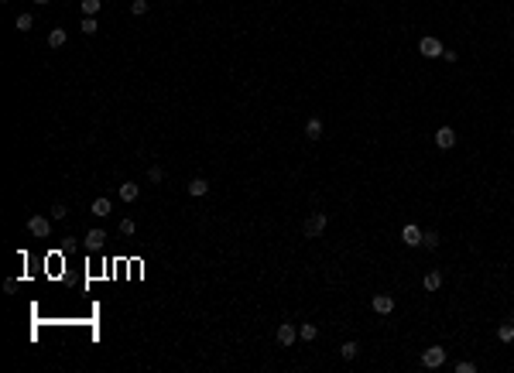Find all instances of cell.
Wrapping results in <instances>:
<instances>
[{"label": "cell", "mask_w": 514, "mask_h": 373, "mask_svg": "<svg viewBox=\"0 0 514 373\" xmlns=\"http://www.w3.org/2000/svg\"><path fill=\"white\" fill-rule=\"evenodd\" d=\"M326 226H329V219H326L322 213H312V216L305 219V226H302V229H305V237H322V233H326Z\"/></svg>", "instance_id": "obj_1"}, {"label": "cell", "mask_w": 514, "mask_h": 373, "mask_svg": "<svg viewBox=\"0 0 514 373\" xmlns=\"http://www.w3.org/2000/svg\"><path fill=\"white\" fill-rule=\"evenodd\" d=\"M445 363V349L442 346H429V349L422 353V366H429V370H439Z\"/></svg>", "instance_id": "obj_2"}, {"label": "cell", "mask_w": 514, "mask_h": 373, "mask_svg": "<svg viewBox=\"0 0 514 373\" xmlns=\"http://www.w3.org/2000/svg\"><path fill=\"white\" fill-rule=\"evenodd\" d=\"M418 52H422L425 58H442L445 48H442V41H439V38H432V34H429V38H422V41H418Z\"/></svg>", "instance_id": "obj_3"}, {"label": "cell", "mask_w": 514, "mask_h": 373, "mask_svg": "<svg viewBox=\"0 0 514 373\" xmlns=\"http://www.w3.org/2000/svg\"><path fill=\"white\" fill-rule=\"evenodd\" d=\"M28 229H31V237L45 240L48 233H52V219H45V216H31V219H28Z\"/></svg>", "instance_id": "obj_4"}, {"label": "cell", "mask_w": 514, "mask_h": 373, "mask_svg": "<svg viewBox=\"0 0 514 373\" xmlns=\"http://www.w3.org/2000/svg\"><path fill=\"white\" fill-rule=\"evenodd\" d=\"M435 144L442 147V151L456 147V130H453V127H439V130H435Z\"/></svg>", "instance_id": "obj_5"}, {"label": "cell", "mask_w": 514, "mask_h": 373, "mask_svg": "<svg viewBox=\"0 0 514 373\" xmlns=\"http://www.w3.org/2000/svg\"><path fill=\"white\" fill-rule=\"evenodd\" d=\"M295 339H298V329L292 325V322H281V325H278V342H281V346H295Z\"/></svg>", "instance_id": "obj_6"}, {"label": "cell", "mask_w": 514, "mask_h": 373, "mask_svg": "<svg viewBox=\"0 0 514 373\" xmlns=\"http://www.w3.org/2000/svg\"><path fill=\"white\" fill-rule=\"evenodd\" d=\"M370 305H374L377 315H391V312H394V298H391V294H374Z\"/></svg>", "instance_id": "obj_7"}, {"label": "cell", "mask_w": 514, "mask_h": 373, "mask_svg": "<svg viewBox=\"0 0 514 373\" xmlns=\"http://www.w3.org/2000/svg\"><path fill=\"white\" fill-rule=\"evenodd\" d=\"M401 240H405L408 247H422V229L415 226V223H408V226L401 229Z\"/></svg>", "instance_id": "obj_8"}, {"label": "cell", "mask_w": 514, "mask_h": 373, "mask_svg": "<svg viewBox=\"0 0 514 373\" xmlns=\"http://www.w3.org/2000/svg\"><path fill=\"white\" fill-rule=\"evenodd\" d=\"M185 192L192 195V199H203V195H209V181H206V178H192Z\"/></svg>", "instance_id": "obj_9"}, {"label": "cell", "mask_w": 514, "mask_h": 373, "mask_svg": "<svg viewBox=\"0 0 514 373\" xmlns=\"http://www.w3.org/2000/svg\"><path fill=\"white\" fill-rule=\"evenodd\" d=\"M117 195H120L124 202H137V195H141V189H137L134 181H124V185L117 189Z\"/></svg>", "instance_id": "obj_10"}, {"label": "cell", "mask_w": 514, "mask_h": 373, "mask_svg": "<svg viewBox=\"0 0 514 373\" xmlns=\"http://www.w3.org/2000/svg\"><path fill=\"white\" fill-rule=\"evenodd\" d=\"M422 288L425 291H439V288H442V271H429L422 277Z\"/></svg>", "instance_id": "obj_11"}, {"label": "cell", "mask_w": 514, "mask_h": 373, "mask_svg": "<svg viewBox=\"0 0 514 373\" xmlns=\"http://www.w3.org/2000/svg\"><path fill=\"white\" fill-rule=\"evenodd\" d=\"M103 243H106V229H100V226H96V229H90V233H86V247L100 250Z\"/></svg>", "instance_id": "obj_12"}, {"label": "cell", "mask_w": 514, "mask_h": 373, "mask_svg": "<svg viewBox=\"0 0 514 373\" xmlns=\"http://www.w3.org/2000/svg\"><path fill=\"white\" fill-rule=\"evenodd\" d=\"M65 41H69L65 28H52V31H48V48H62Z\"/></svg>", "instance_id": "obj_13"}, {"label": "cell", "mask_w": 514, "mask_h": 373, "mask_svg": "<svg viewBox=\"0 0 514 373\" xmlns=\"http://www.w3.org/2000/svg\"><path fill=\"white\" fill-rule=\"evenodd\" d=\"M305 137H308V141H319V137H322V120H319V116H312V120L305 124Z\"/></svg>", "instance_id": "obj_14"}, {"label": "cell", "mask_w": 514, "mask_h": 373, "mask_svg": "<svg viewBox=\"0 0 514 373\" xmlns=\"http://www.w3.org/2000/svg\"><path fill=\"white\" fill-rule=\"evenodd\" d=\"M110 213H114V202H110V199H96V202H93V216L103 219V216H110Z\"/></svg>", "instance_id": "obj_15"}, {"label": "cell", "mask_w": 514, "mask_h": 373, "mask_svg": "<svg viewBox=\"0 0 514 373\" xmlns=\"http://www.w3.org/2000/svg\"><path fill=\"white\" fill-rule=\"evenodd\" d=\"M14 28H17V31H31L34 17H31V14H17V17H14Z\"/></svg>", "instance_id": "obj_16"}, {"label": "cell", "mask_w": 514, "mask_h": 373, "mask_svg": "<svg viewBox=\"0 0 514 373\" xmlns=\"http://www.w3.org/2000/svg\"><path fill=\"white\" fill-rule=\"evenodd\" d=\"M497 339H501V342H514V322H504V325L497 329Z\"/></svg>", "instance_id": "obj_17"}, {"label": "cell", "mask_w": 514, "mask_h": 373, "mask_svg": "<svg viewBox=\"0 0 514 373\" xmlns=\"http://www.w3.org/2000/svg\"><path fill=\"white\" fill-rule=\"evenodd\" d=\"M100 7H103V0H82V14H86V17H96Z\"/></svg>", "instance_id": "obj_18"}, {"label": "cell", "mask_w": 514, "mask_h": 373, "mask_svg": "<svg viewBox=\"0 0 514 373\" xmlns=\"http://www.w3.org/2000/svg\"><path fill=\"white\" fill-rule=\"evenodd\" d=\"M316 336H319V329H316V325H308V322H305V325H298V339L312 342V339H316Z\"/></svg>", "instance_id": "obj_19"}, {"label": "cell", "mask_w": 514, "mask_h": 373, "mask_svg": "<svg viewBox=\"0 0 514 373\" xmlns=\"http://www.w3.org/2000/svg\"><path fill=\"white\" fill-rule=\"evenodd\" d=\"M356 353H360V346H356V342H343V346H340V356H343V360H353Z\"/></svg>", "instance_id": "obj_20"}, {"label": "cell", "mask_w": 514, "mask_h": 373, "mask_svg": "<svg viewBox=\"0 0 514 373\" xmlns=\"http://www.w3.org/2000/svg\"><path fill=\"white\" fill-rule=\"evenodd\" d=\"M79 31H82V34H96V31H100V24H96V17H82Z\"/></svg>", "instance_id": "obj_21"}, {"label": "cell", "mask_w": 514, "mask_h": 373, "mask_svg": "<svg viewBox=\"0 0 514 373\" xmlns=\"http://www.w3.org/2000/svg\"><path fill=\"white\" fill-rule=\"evenodd\" d=\"M422 247H429V250L439 247V233H435V229H432V233H422Z\"/></svg>", "instance_id": "obj_22"}, {"label": "cell", "mask_w": 514, "mask_h": 373, "mask_svg": "<svg viewBox=\"0 0 514 373\" xmlns=\"http://www.w3.org/2000/svg\"><path fill=\"white\" fill-rule=\"evenodd\" d=\"M130 14H134V17H144V14H148V0H134V4H130Z\"/></svg>", "instance_id": "obj_23"}, {"label": "cell", "mask_w": 514, "mask_h": 373, "mask_svg": "<svg viewBox=\"0 0 514 373\" xmlns=\"http://www.w3.org/2000/svg\"><path fill=\"white\" fill-rule=\"evenodd\" d=\"M65 216H69V205H65V202H55V205H52V219H65Z\"/></svg>", "instance_id": "obj_24"}, {"label": "cell", "mask_w": 514, "mask_h": 373, "mask_svg": "<svg viewBox=\"0 0 514 373\" xmlns=\"http://www.w3.org/2000/svg\"><path fill=\"white\" fill-rule=\"evenodd\" d=\"M456 373H477V363H473V360H459L456 363Z\"/></svg>", "instance_id": "obj_25"}, {"label": "cell", "mask_w": 514, "mask_h": 373, "mask_svg": "<svg viewBox=\"0 0 514 373\" xmlns=\"http://www.w3.org/2000/svg\"><path fill=\"white\" fill-rule=\"evenodd\" d=\"M134 229H137L134 219H120V233H124V237H134Z\"/></svg>", "instance_id": "obj_26"}, {"label": "cell", "mask_w": 514, "mask_h": 373, "mask_svg": "<svg viewBox=\"0 0 514 373\" xmlns=\"http://www.w3.org/2000/svg\"><path fill=\"white\" fill-rule=\"evenodd\" d=\"M161 178H165V171H161L158 165H151V168H148V181H154V185H158Z\"/></svg>", "instance_id": "obj_27"}, {"label": "cell", "mask_w": 514, "mask_h": 373, "mask_svg": "<svg viewBox=\"0 0 514 373\" xmlns=\"http://www.w3.org/2000/svg\"><path fill=\"white\" fill-rule=\"evenodd\" d=\"M442 58L449 62V65H456V62H459V52H453V48H445V52H442Z\"/></svg>", "instance_id": "obj_28"}, {"label": "cell", "mask_w": 514, "mask_h": 373, "mask_svg": "<svg viewBox=\"0 0 514 373\" xmlns=\"http://www.w3.org/2000/svg\"><path fill=\"white\" fill-rule=\"evenodd\" d=\"M4 291H7V294L17 291V277H7V281H4Z\"/></svg>", "instance_id": "obj_29"}, {"label": "cell", "mask_w": 514, "mask_h": 373, "mask_svg": "<svg viewBox=\"0 0 514 373\" xmlns=\"http://www.w3.org/2000/svg\"><path fill=\"white\" fill-rule=\"evenodd\" d=\"M34 4H48V0H34Z\"/></svg>", "instance_id": "obj_30"}, {"label": "cell", "mask_w": 514, "mask_h": 373, "mask_svg": "<svg viewBox=\"0 0 514 373\" xmlns=\"http://www.w3.org/2000/svg\"><path fill=\"white\" fill-rule=\"evenodd\" d=\"M0 4H7V0H0Z\"/></svg>", "instance_id": "obj_31"}, {"label": "cell", "mask_w": 514, "mask_h": 373, "mask_svg": "<svg viewBox=\"0 0 514 373\" xmlns=\"http://www.w3.org/2000/svg\"><path fill=\"white\" fill-rule=\"evenodd\" d=\"M511 137H514V130H511Z\"/></svg>", "instance_id": "obj_32"}, {"label": "cell", "mask_w": 514, "mask_h": 373, "mask_svg": "<svg viewBox=\"0 0 514 373\" xmlns=\"http://www.w3.org/2000/svg\"><path fill=\"white\" fill-rule=\"evenodd\" d=\"M511 38H514V31H511Z\"/></svg>", "instance_id": "obj_33"}]
</instances>
